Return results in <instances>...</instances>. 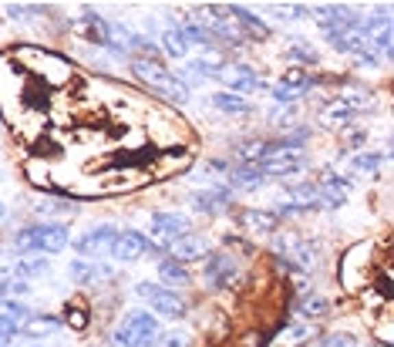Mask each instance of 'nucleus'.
Returning <instances> with one entry per match:
<instances>
[{
    "label": "nucleus",
    "instance_id": "nucleus-33",
    "mask_svg": "<svg viewBox=\"0 0 394 347\" xmlns=\"http://www.w3.org/2000/svg\"><path fill=\"white\" fill-rule=\"evenodd\" d=\"M44 270H47V263H27V267H21L17 273L24 276V273H44Z\"/></svg>",
    "mask_w": 394,
    "mask_h": 347
},
{
    "label": "nucleus",
    "instance_id": "nucleus-27",
    "mask_svg": "<svg viewBox=\"0 0 394 347\" xmlns=\"http://www.w3.org/2000/svg\"><path fill=\"white\" fill-rule=\"evenodd\" d=\"M3 313L14 317V320H27V317H31V307L21 304V300H3Z\"/></svg>",
    "mask_w": 394,
    "mask_h": 347
},
{
    "label": "nucleus",
    "instance_id": "nucleus-19",
    "mask_svg": "<svg viewBox=\"0 0 394 347\" xmlns=\"http://www.w3.org/2000/svg\"><path fill=\"white\" fill-rule=\"evenodd\" d=\"M263 179L267 176L256 165H236V169H230V182L236 189H256V186H263Z\"/></svg>",
    "mask_w": 394,
    "mask_h": 347
},
{
    "label": "nucleus",
    "instance_id": "nucleus-18",
    "mask_svg": "<svg viewBox=\"0 0 394 347\" xmlns=\"http://www.w3.org/2000/svg\"><path fill=\"white\" fill-rule=\"evenodd\" d=\"M209 105L219 108V112H226V115H249V112H253V105H249L246 98L233 95V91H216V95L209 98Z\"/></svg>",
    "mask_w": 394,
    "mask_h": 347
},
{
    "label": "nucleus",
    "instance_id": "nucleus-3",
    "mask_svg": "<svg viewBox=\"0 0 394 347\" xmlns=\"http://www.w3.org/2000/svg\"><path fill=\"white\" fill-rule=\"evenodd\" d=\"M162 327L149 310H128L115 327V347H156Z\"/></svg>",
    "mask_w": 394,
    "mask_h": 347
},
{
    "label": "nucleus",
    "instance_id": "nucleus-25",
    "mask_svg": "<svg viewBox=\"0 0 394 347\" xmlns=\"http://www.w3.org/2000/svg\"><path fill=\"white\" fill-rule=\"evenodd\" d=\"M21 334V324L14 320V317H7V313H0V347H10L14 344V337Z\"/></svg>",
    "mask_w": 394,
    "mask_h": 347
},
{
    "label": "nucleus",
    "instance_id": "nucleus-34",
    "mask_svg": "<svg viewBox=\"0 0 394 347\" xmlns=\"http://www.w3.org/2000/svg\"><path fill=\"white\" fill-rule=\"evenodd\" d=\"M0 216H3V202H0Z\"/></svg>",
    "mask_w": 394,
    "mask_h": 347
},
{
    "label": "nucleus",
    "instance_id": "nucleus-21",
    "mask_svg": "<svg viewBox=\"0 0 394 347\" xmlns=\"http://www.w3.org/2000/svg\"><path fill=\"white\" fill-rule=\"evenodd\" d=\"M243 219L256 232H273L276 226H280V216H276V213H260V209H243Z\"/></svg>",
    "mask_w": 394,
    "mask_h": 347
},
{
    "label": "nucleus",
    "instance_id": "nucleus-24",
    "mask_svg": "<svg viewBox=\"0 0 394 347\" xmlns=\"http://www.w3.org/2000/svg\"><path fill=\"white\" fill-rule=\"evenodd\" d=\"M384 158H388V152H360V155H354L351 165H354L357 172H378Z\"/></svg>",
    "mask_w": 394,
    "mask_h": 347
},
{
    "label": "nucleus",
    "instance_id": "nucleus-11",
    "mask_svg": "<svg viewBox=\"0 0 394 347\" xmlns=\"http://www.w3.org/2000/svg\"><path fill=\"white\" fill-rule=\"evenodd\" d=\"M152 232H156L158 239H165V246H169L175 236L189 232V219H186L182 213H169V209H158V213H152Z\"/></svg>",
    "mask_w": 394,
    "mask_h": 347
},
{
    "label": "nucleus",
    "instance_id": "nucleus-6",
    "mask_svg": "<svg viewBox=\"0 0 394 347\" xmlns=\"http://www.w3.org/2000/svg\"><path fill=\"white\" fill-rule=\"evenodd\" d=\"M112 256L121 263H135L142 256H158L162 260V250L149 243V236H142L138 230H121L115 236V246H112Z\"/></svg>",
    "mask_w": 394,
    "mask_h": 347
},
{
    "label": "nucleus",
    "instance_id": "nucleus-16",
    "mask_svg": "<svg viewBox=\"0 0 394 347\" xmlns=\"http://www.w3.org/2000/svg\"><path fill=\"white\" fill-rule=\"evenodd\" d=\"M317 206H320L317 186H297V189H290V199H286V206L280 213H307V209H317Z\"/></svg>",
    "mask_w": 394,
    "mask_h": 347
},
{
    "label": "nucleus",
    "instance_id": "nucleus-17",
    "mask_svg": "<svg viewBox=\"0 0 394 347\" xmlns=\"http://www.w3.org/2000/svg\"><path fill=\"white\" fill-rule=\"evenodd\" d=\"M323 38L330 40L337 51H347V54H360L364 51V38L354 31H344V27H323Z\"/></svg>",
    "mask_w": 394,
    "mask_h": 347
},
{
    "label": "nucleus",
    "instance_id": "nucleus-7",
    "mask_svg": "<svg viewBox=\"0 0 394 347\" xmlns=\"http://www.w3.org/2000/svg\"><path fill=\"white\" fill-rule=\"evenodd\" d=\"M307 165V155L297 152V149H283L280 142H273V152L267 155L256 169L263 172V176H293V172H300Z\"/></svg>",
    "mask_w": 394,
    "mask_h": 347
},
{
    "label": "nucleus",
    "instance_id": "nucleus-13",
    "mask_svg": "<svg viewBox=\"0 0 394 347\" xmlns=\"http://www.w3.org/2000/svg\"><path fill=\"white\" fill-rule=\"evenodd\" d=\"M156 283L162 287H169V290H175V287H186L189 283V270H186V263H179V260H172V256H162L156 267Z\"/></svg>",
    "mask_w": 394,
    "mask_h": 347
},
{
    "label": "nucleus",
    "instance_id": "nucleus-14",
    "mask_svg": "<svg viewBox=\"0 0 394 347\" xmlns=\"http://www.w3.org/2000/svg\"><path fill=\"white\" fill-rule=\"evenodd\" d=\"M226 14H230L233 21L243 24V31H239V34H249V38H256V40H263L267 34H270V31H267V24H263L253 10H246V7H239V3H230V7H226Z\"/></svg>",
    "mask_w": 394,
    "mask_h": 347
},
{
    "label": "nucleus",
    "instance_id": "nucleus-32",
    "mask_svg": "<svg viewBox=\"0 0 394 347\" xmlns=\"http://www.w3.org/2000/svg\"><path fill=\"white\" fill-rule=\"evenodd\" d=\"M360 64H364V68H374V64H378V54H374V51H360Z\"/></svg>",
    "mask_w": 394,
    "mask_h": 347
},
{
    "label": "nucleus",
    "instance_id": "nucleus-5",
    "mask_svg": "<svg viewBox=\"0 0 394 347\" xmlns=\"http://www.w3.org/2000/svg\"><path fill=\"white\" fill-rule=\"evenodd\" d=\"M236 276H239V267L230 253H223V250L209 253V260H206V267H202V283H206V290H226V287L236 283Z\"/></svg>",
    "mask_w": 394,
    "mask_h": 347
},
{
    "label": "nucleus",
    "instance_id": "nucleus-4",
    "mask_svg": "<svg viewBox=\"0 0 394 347\" xmlns=\"http://www.w3.org/2000/svg\"><path fill=\"white\" fill-rule=\"evenodd\" d=\"M135 294L149 304V310L156 313V317H165V320H182L189 307H186V300L175 294V290H169V287H162V283H152V280H145V283H138L135 287Z\"/></svg>",
    "mask_w": 394,
    "mask_h": 347
},
{
    "label": "nucleus",
    "instance_id": "nucleus-23",
    "mask_svg": "<svg viewBox=\"0 0 394 347\" xmlns=\"http://www.w3.org/2000/svg\"><path fill=\"white\" fill-rule=\"evenodd\" d=\"M58 327H64L61 317H34V313H31L24 334H47V331H58Z\"/></svg>",
    "mask_w": 394,
    "mask_h": 347
},
{
    "label": "nucleus",
    "instance_id": "nucleus-1",
    "mask_svg": "<svg viewBox=\"0 0 394 347\" xmlns=\"http://www.w3.org/2000/svg\"><path fill=\"white\" fill-rule=\"evenodd\" d=\"M132 75L138 77V81H145V84H149L152 91H158L162 98L175 101V105H186V101H189L186 81H179L169 68H162V64L152 61V58H132Z\"/></svg>",
    "mask_w": 394,
    "mask_h": 347
},
{
    "label": "nucleus",
    "instance_id": "nucleus-9",
    "mask_svg": "<svg viewBox=\"0 0 394 347\" xmlns=\"http://www.w3.org/2000/svg\"><path fill=\"white\" fill-rule=\"evenodd\" d=\"M216 77L226 81V88H233V95H236V91H260V88H267L260 77L253 75V68H246V64H239V61H233V64H219Z\"/></svg>",
    "mask_w": 394,
    "mask_h": 347
},
{
    "label": "nucleus",
    "instance_id": "nucleus-28",
    "mask_svg": "<svg viewBox=\"0 0 394 347\" xmlns=\"http://www.w3.org/2000/svg\"><path fill=\"white\" fill-rule=\"evenodd\" d=\"M320 347H357V341L351 337V334H344V331H341V334L323 337V341H320Z\"/></svg>",
    "mask_w": 394,
    "mask_h": 347
},
{
    "label": "nucleus",
    "instance_id": "nucleus-20",
    "mask_svg": "<svg viewBox=\"0 0 394 347\" xmlns=\"http://www.w3.org/2000/svg\"><path fill=\"white\" fill-rule=\"evenodd\" d=\"M68 273H71L75 283H95L98 276H112L108 267H101V263H84V260H75V263L68 267Z\"/></svg>",
    "mask_w": 394,
    "mask_h": 347
},
{
    "label": "nucleus",
    "instance_id": "nucleus-8",
    "mask_svg": "<svg viewBox=\"0 0 394 347\" xmlns=\"http://www.w3.org/2000/svg\"><path fill=\"white\" fill-rule=\"evenodd\" d=\"M115 236L119 230L115 226H95V230H88L84 236L75 239V253H78L81 260H95V256H101V253H112V246H115Z\"/></svg>",
    "mask_w": 394,
    "mask_h": 347
},
{
    "label": "nucleus",
    "instance_id": "nucleus-10",
    "mask_svg": "<svg viewBox=\"0 0 394 347\" xmlns=\"http://www.w3.org/2000/svg\"><path fill=\"white\" fill-rule=\"evenodd\" d=\"M169 250H172V260H179V263H193V260H202L206 253H209V243H206V236H199V232H182V236H175L172 243H169Z\"/></svg>",
    "mask_w": 394,
    "mask_h": 347
},
{
    "label": "nucleus",
    "instance_id": "nucleus-22",
    "mask_svg": "<svg viewBox=\"0 0 394 347\" xmlns=\"http://www.w3.org/2000/svg\"><path fill=\"white\" fill-rule=\"evenodd\" d=\"M158 155V149H142V152H119L112 158L115 169H128V165H149L152 158Z\"/></svg>",
    "mask_w": 394,
    "mask_h": 347
},
{
    "label": "nucleus",
    "instance_id": "nucleus-29",
    "mask_svg": "<svg viewBox=\"0 0 394 347\" xmlns=\"http://www.w3.org/2000/svg\"><path fill=\"white\" fill-rule=\"evenodd\" d=\"M290 58H297V61H300V64H307V68H310V64H317V54L310 51V47H304V44L290 47Z\"/></svg>",
    "mask_w": 394,
    "mask_h": 347
},
{
    "label": "nucleus",
    "instance_id": "nucleus-31",
    "mask_svg": "<svg viewBox=\"0 0 394 347\" xmlns=\"http://www.w3.org/2000/svg\"><path fill=\"white\" fill-rule=\"evenodd\" d=\"M300 310H304V313H310V317H314V313H327V300H323V297H307Z\"/></svg>",
    "mask_w": 394,
    "mask_h": 347
},
{
    "label": "nucleus",
    "instance_id": "nucleus-35",
    "mask_svg": "<svg viewBox=\"0 0 394 347\" xmlns=\"http://www.w3.org/2000/svg\"><path fill=\"white\" fill-rule=\"evenodd\" d=\"M31 347H44V344H31Z\"/></svg>",
    "mask_w": 394,
    "mask_h": 347
},
{
    "label": "nucleus",
    "instance_id": "nucleus-15",
    "mask_svg": "<svg viewBox=\"0 0 394 347\" xmlns=\"http://www.w3.org/2000/svg\"><path fill=\"white\" fill-rule=\"evenodd\" d=\"M189 202L199 213H219L223 206H230V189H196L189 193Z\"/></svg>",
    "mask_w": 394,
    "mask_h": 347
},
{
    "label": "nucleus",
    "instance_id": "nucleus-26",
    "mask_svg": "<svg viewBox=\"0 0 394 347\" xmlns=\"http://www.w3.org/2000/svg\"><path fill=\"white\" fill-rule=\"evenodd\" d=\"M165 51H169L172 58H179V61H182V58H186V51H189V44L182 40L179 31H169V34H165Z\"/></svg>",
    "mask_w": 394,
    "mask_h": 347
},
{
    "label": "nucleus",
    "instance_id": "nucleus-30",
    "mask_svg": "<svg viewBox=\"0 0 394 347\" xmlns=\"http://www.w3.org/2000/svg\"><path fill=\"white\" fill-rule=\"evenodd\" d=\"M371 44H374L378 51H384V54H388V51H391V27H381L378 34H371Z\"/></svg>",
    "mask_w": 394,
    "mask_h": 347
},
{
    "label": "nucleus",
    "instance_id": "nucleus-2",
    "mask_svg": "<svg viewBox=\"0 0 394 347\" xmlns=\"http://www.w3.org/2000/svg\"><path fill=\"white\" fill-rule=\"evenodd\" d=\"M14 243H17L21 253H47V256H54V253L68 250L71 236H68L64 223H34V226L17 232Z\"/></svg>",
    "mask_w": 394,
    "mask_h": 347
},
{
    "label": "nucleus",
    "instance_id": "nucleus-12",
    "mask_svg": "<svg viewBox=\"0 0 394 347\" xmlns=\"http://www.w3.org/2000/svg\"><path fill=\"white\" fill-rule=\"evenodd\" d=\"M371 101V95L367 91H354V95H344V98H337V101H330L327 105V118L330 121H351L354 115L364 112V105Z\"/></svg>",
    "mask_w": 394,
    "mask_h": 347
}]
</instances>
